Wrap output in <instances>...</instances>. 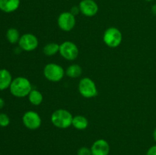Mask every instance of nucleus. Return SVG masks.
Returning <instances> with one entry per match:
<instances>
[{
    "instance_id": "4",
    "label": "nucleus",
    "mask_w": 156,
    "mask_h": 155,
    "mask_svg": "<svg viewBox=\"0 0 156 155\" xmlns=\"http://www.w3.org/2000/svg\"><path fill=\"white\" fill-rule=\"evenodd\" d=\"M79 91L85 98H92L97 96V86L94 81L88 77L83 78L79 84Z\"/></svg>"
},
{
    "instance_id": "11",
    "label": "nucleus",
    "mask_w": 156,
    "mask_h": 155,
    "mask_svg": "<svg viewBox=\"0 0 156 155\" xmlns=\"http://www.w3.org/2000/svg\"><path fill=\"white\" fill-rule=\"evenodd\" d=\"M110 150L111 147L109 143L105 139L96 140L91 147L92 155H108Z\"/></svg>"
},
{
    "instance_id": "12",
    "label": "nucleus",
    "mask_w": 156,
    "mask_h": 155,
    "mask_svg": "<svg viewBox=\"0 0 156 155\" xmlns=\"http://www.w3.org/2000/svg\"><path fill=\"white\" fill-rule=\"evenodd\" d=\"M20 0H0V10L11 13L19 8Z\"/></svg>"
},
{
    "instance_id": "25",
    "label": "nucleus",
    "mask_w": 156,
    "mask_h": 155,
    "mask_svg": "<svg viewBox=\"0 0 156 155\" xmlns=\"http://www.w3.org/2000/svg\"><path fill=\"white\" fill-rule=\"evenodd\" d=\"M153 138L154 140H155V141L156 142V129L154 130L153 132Z\"/></svg>"
},
{
    "instance_id": "23",
    "label": "nucleus",
    "mask_w": 156,
    "mask_h": 155,
    "mask_svg": "<svg viewBox=\"0 0 156 155\" xmlns=\"http://www.w3.org/2000/svg\"><path fill=\"white\" fill-rule=\"evenodd\" d=\"M4 105H5L4 100H3L2 98H1V97H0V109H1L3 107V106H4Z\"/></svg>"
},
{
    "instance_id": "2",
    "label": "nucleus",
    "mask_w": 156,
    "mask_h": 155,
    "mask_svg": "<svg viewBox=\"0 0 156 155\" xmlns=\"http://www.w3.org/2000/svg\"><path fill=\"white\" fill-rule=\"evenodd\" d=\"M73 116L71 112L64 109H56L52 113L51 122L54 126L59 129H67L72 126Z\"/></svg>"
},
{
    "instance_id": "1",
    "label": "nucleus",
    "mask_w": 156,
    "mask_h": 155,
    "mask_svg": "<svg viewBox=\"0 0 156 155\" xmlns=\"http://www.w3.org/2000/svg\"><path fill=\"white\" fill-rule=\"evenodd\" d=\"M9 88L12 95L16 97H27L32 91L30 81L24 77H18L14 79Z\"/></svg>"
},
{
    "instance_id": "16",
    "label": "nucleus",
    "mask_w": 156,
    "mask_h": 155,
    "mask_svg": "<svg viewBox=\"0 0 156 155\" xmlns=\"http://www.w3.org/2000/svg\"><path fill=\"white\" fill-rule=\"evenodd\" d=\"M28 100L31 104L38 106L43 101V95L37 90H33L28 94Z\"/></svg>"
},
{
    "instance_id": "20",
    "label": "nucleus",
    "mask_w": 156,
    "mask_h": 155,
    "mask_svg": "<svg viewBox=\"0 0 156 155\" xmlns=\"http://www.w3.org/2000/svg\"><path fill=\"white\" fill-rule=\"evenodd\" d=\"M77 155H92L91 154V148L87 147H82L78 150Z\"/></svg>"
},
{
    "instance_id": "5",
    "label": "nucleus",
    "mask_w": 156,
    "mask_h": 155,
    "mask_svg": "<svg viewBox=\"0 0 156 155\" xmlns=\"http://www.w3.org/2000/svg\"><path fill=\"white\" fill-rule=\"evenodd\" d=\"M44 74L47 80L57 82L62 80L65 74V71L62 66L56 63H49L44 68Z\"/></svg>"
},
{
    "instance_id": "17",
    "label": "nucleus",
    "mask_w": 156,
    "mask_h": 155,
    "mask_svg": "<svg viewBox=\"0 0 156 155\" xmlns=\"http://www.w3.org/2000/svg\"><path fill=\"white\" fill-rule=\"evenodd\" d=\"M59 52V45L56 43H50L44 46V53L47 56H52Z\"/></svg>"
},
{
    "instance_id": "19",
    "label": "nucleus",
    "mask_w": 156,
    "mask_h": 155,
    "mask_svg": "<svg viewBox=\"0 0 156 155\" xmlns=\"http://www.w3.org/2000/svg\"><path fill=\"white\" fill-rule=\"evenodd\" d=\"M10 123V119L9 115L5 113L0 114V126L1 127H6Z\"/></svg>"
},
{
    "instance_id": "10",
    "label": "nucleus",
    "mask_w": 156,
    "mask_h": 155,
    "mask_svg": "<svg viewBox=\"0 0 156 155\" xmlns=\"http://www.w3.org/2000/svg\"><path fill=\"white\" fill-rule=\"evenodd\" d=\"M80 12L86 17H93L98 12V5L94 0H82L79 5Z\"/></svg>"
},
{
    "instance_id": "26",
    "label": "nucleus",
    "mask_w": 156,
    "mask_h": 155,
    "mask_svg": "<svg viewBox=\"0 0 156 155\" xmlns=\"http://www.w3.org/2000/svg\"><path fill=\"white\" fill-rule=\"evenodd\" d=\"M145 1H146V2H152V1H153V0H145Z\"/></svg>"
},
{
    "instance_id": "8",
    "label": "nucleus",
    "mask_w": 156,
    "mask_h": 155,
    "mask_svg": "<svg viewBox=\"0 0 156 155\" xmlns=\"http://www.w3.org/2000/svg\"><path fill=\"white\" fill-rule=\"evenodd\" d=\"M22 122L24 126L30 130L39 129L42 123L41 116L35 111H27L22 117Z\"/></svg>"
},
{
    "instance_id": "13",
    "label": "nucleus",
    "mask_w": 156,
    "mask_h": 155,
    "mask_svg": "<svg viewBox=\"0 0 156 155\" xmlns=\"http://www.w3.org/2000/svg\"><path fill=\"white\" fill-rule=\"evenodd\" d=\"M12 77L11 73L7 69H0V90L3 91L10 88L12 82Z\"/></svg>"
},
{
    "instance_id": "21",
    "label": "nucleus",
    "mask_w": 156,
    "mask_h": 155,
    "mask_svg": "<svg viewBox=\"0 0 156 155\" xmlns=\"http://www.w3.org/2000/svg\"><path fill=\"white\" fill-rule=\"evenodd\" d=\"M146 155H156V144L149 147V150L146 152Z\"/></svg>"
},
{
    "instance_id": "24",
    "label": "nucleus",
    "mask_w": 156,
    "mask_h": 155,
    "mask_svg": "<svg viewBox=\"0 0 156 155\" xmlns=\"http://www.w3.org/2000/svg\"><path fill=\"white\" fill-rule=\"evenodd\" d=\"M152 12L154 14V15H156V4L153 5L152 7Z\"/></svg>"
},
{
    "instance_id": "22",
    "label": "nucleus",
    "mask_w": 156,
    "mask_h": 155,
    "mask_svg": "<svg viewBox=\"0 0 156 155\" xmlns=\"http://www.w3.org/2000/svg\"><path fill=\"white\" fill-rule=\"evenodd\" d=\"M70 12H71L73 15H75V16H76V15H77L80 12V9H79V5L73 6V7L71 8V9H70Z\"/></svg>"
},
{
    "instance_id": "14",
    "label": "nucleus",
    "mask_w": 156,
    "mask_h": 155,
    "mask_svg": "<svg viewBox=\"0 0 156 155\" xmlns=\"http://www.w3.org/2000/svg\"><path fill=\"white\" fill-rule=\"evenodd\" d=\"M72 126L78 130H84L88 126V121L83 115H76L73 117Z\"/></svg>"
},
{
    "instance_id": "15",
    "label": "nucleus",
    "mask_w": 156,
    "mask_h": 155,
    "mask_svg": "<svg viewBox=\"0 0 156 155\" xmlns=\"http://www.w3.org/2000/svg\"><path fill=\"white\" fill-rule=\"evenodd\" d=\"M66 73L68 77L72 78H79L80 77L82 73V67L78 64H73L67 68Z\"/></svg>"
},
{
    "instance_id": "9",
    "label": "nucleus",
    "mask_w": 156,
    "mask_h": 155,
    "mask_svg": "<svg viewBox=\"0 0 156 155\" xmlns=\"http://www.w3.org/2000/svg\"><path fill=\"white\" fill-rule=\"evenodd\" d=\"M18 44L24 51H33L38 46V40L32 33H24L20 37Z\"/></svg>"
},
{
    "instance_id": "18",
    "label": "nucleus",
    "mask_w": 156,
    "mask_h": 155,
    "mask_svg": "<svg viewBox=\"0 0 156 155\" xmlns=\"http://www.w3.org/2000/svg\"><path fill=\"white\" fill-rule=\"evenodd\" d=\"M6 37L11 43H16L20 40L19 32L15 28H9L6 32Z\"/></svg>"
},
{
    "instance_id": "3",
    "label": "nucleus",
    "mask_w": 156,
    "mask_h": 155,
    "mask_svg": "<svg viewBox=\"0 0 156 155\" xmlns=\"http://www.w3.org/2000/svg\"><path fill=\"white\" fill-rule=\"evenodd\" d=\"M123 36L119 29L116 27H109L105 31L103 35V40L108 46L115 48L120 45Z\"/></svg>"
},
{
    "instance_id": "6",
    "label": "nucleus",
    "mask_w": 156,
    "mask_h": 155,
    "mask_svg": "<svg viewBox=\"0 0 156 155\" xmlns=\"http://www.w3.org/2000/svg\"><path fill=\"white\" fill-rule=\"evenodd\" d=\"M59 53L65 59L73 61L79 56V48L74 43L71 41H65L59 45Z\"/></svg>"
},
{
    "instance_id": "7",
    "label": "nucleus",
    "mask_w": 156,
    "mask_h": 155,
    "mask_svg": "<svg viewBox=\"0 0 156 155\" xmlns=\"http://www.w3.org/2000/svg\"><path fill=\"white\" fill-rule=\"evenodd\" d=\"M76 17L70 12H62L58 17V26L63 31L68 32L73 30L76 25Z\"/></svg>"
}]
</instances>
